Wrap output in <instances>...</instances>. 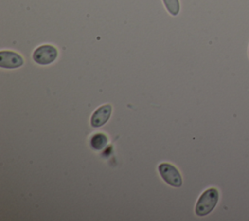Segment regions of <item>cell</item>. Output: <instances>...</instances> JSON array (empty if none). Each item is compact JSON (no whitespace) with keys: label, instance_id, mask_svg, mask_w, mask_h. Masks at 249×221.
<instances>
[{"label":"cell","instance_id":"obj_8","mask_svg":"<svg viewBox=\"0 0 249 221\" xmlns=\"http://www.w3.org/2000/svg\"><path fill=\"white\" fill-rule=\"evenodd\" d=\"M248 55H249V51H248Z\"/></svg>","mask_w":249,"mask_h":221},{"label":"cell","instance_id":"obj_1","mask_svg":"<svg viewBox=\"0 0 249 221\" xmlns=\"http://www.w3.org/2000/svg\"><path fill=\"white\" fill-rule=\"evenodd\" d=\"M219 200V192L216 188L205 190L198 198L195 211L197 216H205L209 214L216 206Z\"/></svg>","mask_w":249,"mask_h":221},{"label":"cell","instance_id":"obj_5","mask_svg":"<svg viewBox=\"0 0 249 221\" xmlns=\"http://www.w3.org/2000/svg\"><path fill=\"white\" fill-rule=\"evenodd\" d=\"M112 112V106L110 104H105L98 107L90 118V125L93 128H98L103 126L110 118Z\"/></svg>","mask_w":249,"mask_h":221},{"label":"cell","instance_id":"obj_3","mask_svg":"<svg viewBox=\"0 0 249 221\" xmlns=\"http://www.w3.org/2000/svg\"><path fill=\"white\" fill-rule=\"evenodd\" d=\"M159 172L168 185L173 187H180L182 185L181 174L174 166L167 163H161L159 166Z\"/></svg>","mask_w":249,"mask_h":221},{"label":"cell","instance_id":"obj_6","mask_svg":"<svg viewBox=\"0 0 249 221\" xmlns=\"http://www.w3.org/2000/svg\"><path fill=\"white\" fill-rule=\"evenodd\" d=\"M107 136L103 133H96L90 139V146L95 150H101L107 145Z\"/></svg>","mask_w":249,"mask_h":221},{"label":"cell","instance_id":"obj_7","mask_svg":"<svg viewBox=\"0 0 249 221\" xmlns=\"http://www.w3.org/2000/svg\"><path fill=\"white\" fill-rule=\"evenodd\" d=\"M162 1L166 10L169 12V14H171L172 16L178 15L180 11L179 0H162Z\"/></svg>","mask_w":249,"mask_h":221},{"label":"cell","instance_id":"obj_2","mask_svg":"<svg viewBox=\"0 0 249 221\" xmlns=\"http://www.w3.org/2000/svg\"><path fill=\"white\" fill-rule=\"evenodd\" d=\"M32 57L36 63L48 65L56 59L57 50L52 45H42L33 52Z\"/></svg>","mask_w":249,"mask_h":221},{"label":"cell","instance_id":"obj_4","mask_svg":"<svg viewBox=\"0 0 249 221\" xmlns=\"http://www.w3.org/2000/svg\"><path fill=\"white\" fill-rule=\"evenodd\" d=\"M23 64L22 57L12 51H1L0 52V66L2 68L14 69Z\"/></svg>","mask_w":249,"mask_h":221}]
</instances>
